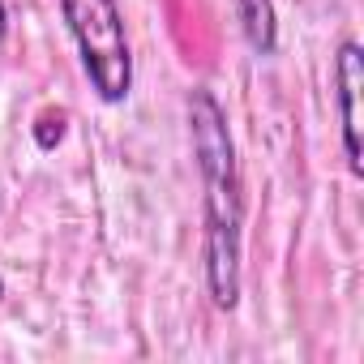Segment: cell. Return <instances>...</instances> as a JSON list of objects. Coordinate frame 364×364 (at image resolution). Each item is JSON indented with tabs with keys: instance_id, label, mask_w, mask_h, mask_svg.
Returning <instances> with one entry per match:
<instances>
[{
	"instance_id": "1",
	"label": "cell",
	"mask_w": 364,
	"mask_h": 364,
	"mask_svg": "<svg viewBox=\"0 0 364 364\" xmlns=\"http://www.w3.org/2000/svg\"><path fill=\"white\" fill-rule=\"evenodd\" d=\"M189 133H193V154H198L202 189H206V287L215 309L232 313L240 304L245 202H240V167H236L228 112L206 86L189 90Z\"/></svg>"
},
{
	"instance_id": "2",
	"label": "cell",
	"mask_w": 364,
	"mask_h": 364,
	"mask_svg": "<svg viewBox=\"0 0 364 364\" xmlns=\"http://www.w3.org/2000/svg\"><path fill=\"white\" fill-rule=\"evenodd\" d=\"M60 18L77 43L90 90L103 103H124L133 90V56L120 0H60Z\"/></svg>"
},
{
	"instance_id": "3",
	"label": "cell",
	"mask_w": 364,
	"mask_h": 364,
	"mask_svg": "<svg viewBox=\"0 0 364 364\" xmlns=\"http://www.w3.org/2000/svg\"><path fill=\"white\" fill-rule=\"evenodd\" d=\"M334 82H338V120H343V150H347V167L351 176L364 171L360 163V90H364V52L355 39L338 43L334 56Z\"/></svg>"
},
{
	"instance_id": "4",
	"label": "cell",
	"mask_w": 364,
	"mask_h": 364,
	"mask_svg": "<svg viewBox=\"0 0 364 364\" xmlns=\"http://www.w3.org/2000/svg\"><path fill=\"white\" fill-rule=\"evenodd\" d=\"M236 5V22L249 39V48L257 56H274L279 48V18H274V5L270 0H232Z\"/></svg>"
},
{
	"instance_id": "5",
	"label": "cell",
	"mask_w": 364,
	"mask_h": 364,
	"mask_svg": "<svg viewBox=\"0 0 364 364\" xmlns=\"http://www.w3.org/2000/svg\"><path fill=\"white\" fill-rule=\"evenodd\" d=\"M60 137H65V112H43L39 124H35V141H39V150H52Z\"/></svg>"
},
{
	"instance_id": "6",
	"label": "cell",
	"mask_w": 364,
	"mask_h": 364,
	"mask_svg": "<svg viewBox=\"0 0 364 364\" xmlns=\"http://www.w3.org/2000/svg\"><path fill=\"white\" fill-rule=\"evenodd\" d=\"M5 31H9V14H5V5H0V39H5Z\"/></svg>"
}]
</instances>
